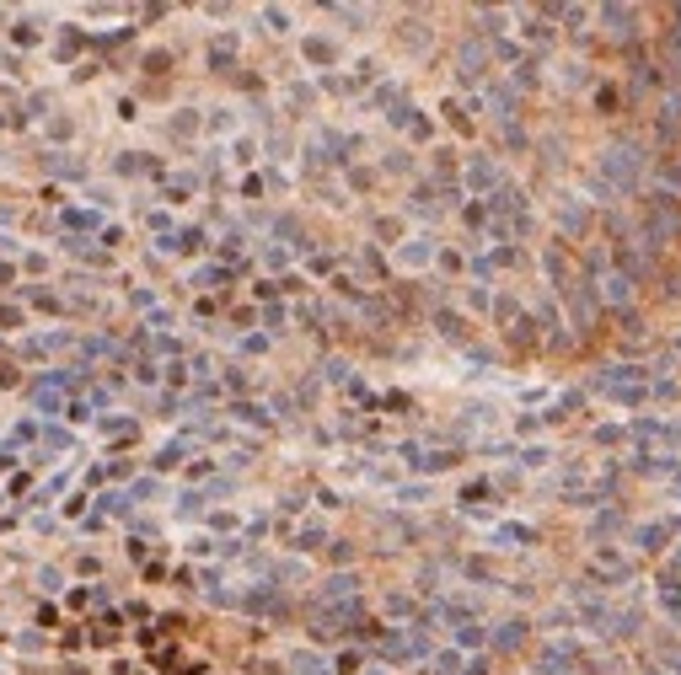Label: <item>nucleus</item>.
Wrapping results in <instances>:
<instances>
[{
    "mask_svg": "<svg viewBox=\"0 0 681 675\" xmlns=\"http://www.w3.org/2000/svg\"><path fill=\"white\" fill-rule=\"evenodd\" d=\"M638 167H644V156H638V150H628V145L607 150V161H601V172H607L617 188H633V182H638Z\"/></svg>",
    "mask_w": 681,
    "mask_h": 675,
    "instance_id": "nucleus-1",
    "label": "nucleus"
},
{
    "mask_svg": "<svg viewBox=\"0 0 681 675\" xmlns=\"http://www.w3.org/2000/svg\"><path fill=\"white\" fill-rule=\"evenodd\" d=\"M354 590H360V579H354V574H333L328 584H322V595H328V601H343V595H354Z\"/></svg>",
    "mask_w": 681,
    "mask_h": 675,
    "instance_id": "nucleus-2",
    "label": "nucleus"
},
{
    "mask_svg": "<svg viewBox=\"0 0 681 675\" xmlns=\"http://www.w3.org/2000/svg\"><path fill=\"white\" fill-rule=\"evenodd\" d=\"M607 301H628V279H607Z\"/></svg>",
    "mask_w": 681,
    "mask_h": 675,
    "instance_id": "nucleus-3",
    "label": "nucleus"
},
{
    "mask_svg": "<svg viewBox=\"0 0 681 675\" xmlns=\"http://www.w3.org/2000/svg\"><path fill=\"white\" fill-rule=\"evenodd\" d=\"M499 643H504V649H515V643H521V622H504V632H499Z\"/></svg>",
    "mask_w": 681,
    "mask_h": 675,
    "instance_id": "nucleus-4",
    "label": "nucleus"
},
{
    "mask_svg": "<svg viewBox=\"0 0 681 675\" xmlns=\"http://www.w3.org/2000/svg\"><path fill=\"white\" fill-rule=\"evenodd\" d=\"M472 182H494V167H488V161H472Z\"/></svg>",
    "mask_w": 681,
    "mask_h": 675,
    "instance_id": "nucleus-5",
    "label": "nucleus"
}]
</instances>
